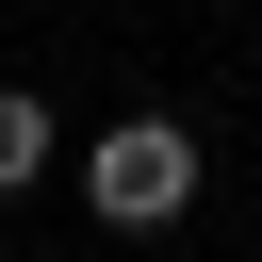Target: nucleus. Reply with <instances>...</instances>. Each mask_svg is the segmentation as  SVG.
Returning <instances> with one entry per match:
<instances>
[{
    "instance_id": "f257e3e1",
    "label": "nucleus",
    "mask_w": 262,
    "mask_h": 262,
    "mask_svg": "<svg viewBox=\"0 0 262 262\" xmlns=\"http://www.w3.org/2000/svg\"><path fill=\"white\" fill-rule=\"evenodd\" d=\"M82 196H98V229H180L196 213V131L180 115H115L82 147Z\"/></svg>"
},
{
    "instance_id": "f03ea898",
    "label": "nucleus",
    "mask_w": 262,
    "mask_h": 262,
    "mask_svg": "<svg viewBox=\"0 0 262 262\" xmlns=\"http://www.w3.org/2000/svg\"><path fill=\"white\" fill-rule=\"evenodd\" d=\"M49 147H66V131H49V98H33V82H0V196H33V180H49Z\"/></svg>"
}]
</instances>
